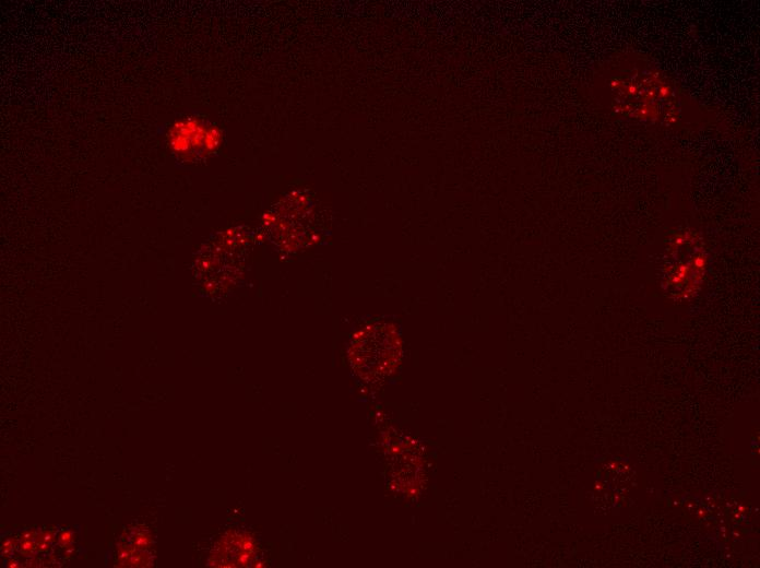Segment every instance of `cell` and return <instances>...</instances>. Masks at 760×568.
<instances>
[{
    "label": "cell",
    "mask_w": 760,
    "mask_h": 568,
    "mask_svg": "<svg viewBox=\"0 0 760 568\" xmlns=\"http://www.w3.org/2000/svg\"><path fill=\"white\" fill-rule=\"evenodd\" d=\"M353 364L363 377H377L389 370L395 358L377 353H397L395 336L384 327L368 329L354 344Z\"/></svg>",
    "instance_id": "obj_1"
}]
</instances>
